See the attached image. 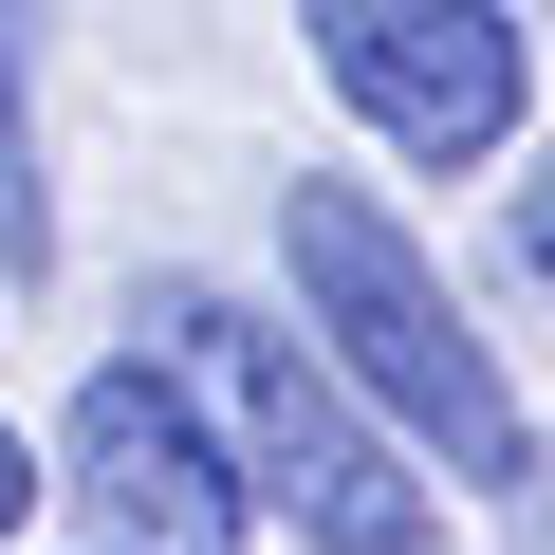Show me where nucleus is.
Listing matches in <instances>:
<instances>
[{"label": "nucleus", "instance_id": "f257e3e1", "mask_svg": "<svg viewBox=\"0 0 555 555\" xmlns=\"http://www.w3.org/2000/svg\"><path fill=\"white\" fill-rule=\"evenodd\" d=\"M130 334L204 389V426L241 444V481L297 518L315 555H426V537H444V518H426V444H408V426H389L334 352H297L278 315H241L222 278H167Z\"/></svg>", "mask_w": 555, "mask_h": 555}, {"label": "nucleus", "instance_id": "f03ea898", "mask_svg": "<svg viewBox=\"0 0 555 555\" xmlns=\"http://www.w3.org/2000/svg\"><path fill=\"white\" fill-rule=\"evenodd\" d=\"M278 259H297V315L334 334V371H352V389H371L444 481H518V463H537V426H518L500 352L463 334V297L426 278V241H408L371 185L297 167V185H278Z\"/></svg>", "mask_w": 555, "mask_h": 555}, {"label": "nucleus", "instance_id": "7ed1b4c3", "mask_svg": "<svg viewBox=\"0 0 555 555\" xmlns=\"http://www.w3.org/2000/svg\"><path fill=\"white\" fill-rule=\"evenodd\" d=\"M315 75L408 149V167H481L518 149V20L500 0H315Z\"/></svg>", "mask_w": 555, "mask_h": 555}, {"label": "nucleus", "instance_id": "20e7f679", "mask_svg": "<svg viewBox=\"0 0 555 555\" xmlns=\"http://www.w3.org/2000/svg\"><path fill=\"white\" fill-rule=\"evenodd\" d=\"M75 500H93L112 555H241V518H259L241 444L204 426V389H185L167 352H112V371L75 389Z\"/></svg>", "mask_w": 555, "mask_h": 555}, {"label": "nucleus", "instance_id": "39448f33", "mask_svg": "<svg viewBox=\"0 0 555 555\" xmlns=\"http://www.w3.org/2000/svg\"><path fill=\"white\" fill-rule=\"evenodd\" d=\"M38 38H56V0H0V112H20V75H38Z\"/></svg>", "mask_w": 555, "mask_h": 555}, {"label": "nucleus", "instance_id": "423d86ee", "mask_svg": "<svg viewBox=\"0 0 555 555\" xmlns=\"http://www.w3.org/2000/svg\"><path fill=\"white\" fill-rule=\"evenodd\" d=\"M38 500H56V481H38V444H20V426H0V537H20Z\"/></svg>", "mask_w": 555, "mask_h": 555}, {"label": "nucleus", "instance_id": "0eeeda50", "mask_svg": "<svg viewBox=\"0 0 555 555\" xmlns=\"http://www.w3.org/2000/svg\"><path fill=\"white\" fill-rule=\"evenodd\" d=\"M518 259H537V278H555V167H537V185H518Z\"/></svg>", "mask_w": 555, "mask_h": 555}]
</instances>
